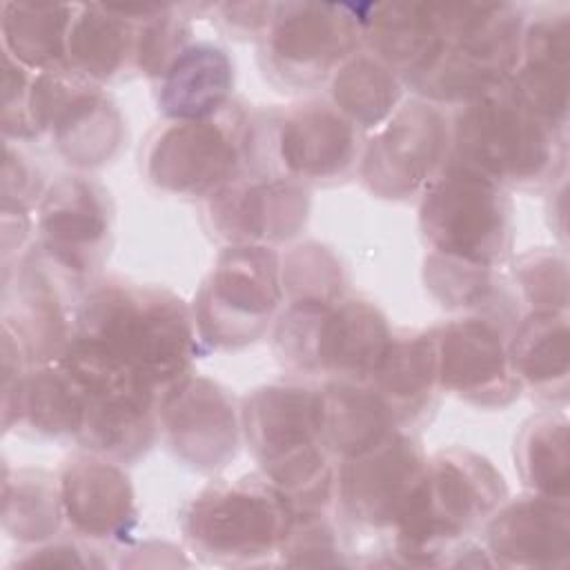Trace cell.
<instances>
[{"label":"cell","mask_w":570,"mask_h":570,"mask_svg":"<svg viewBox=\"0 0 570 570\" xmlns=\"http://www.w3.org/2000/svg\"><path fill=\"white\" fill-rule=\"evenodd\" d=\"M365 134L330 100H303L254 118L249 167L278 171L305 187L358 174Z\"/></svg>","instance_id":"cell-11"},{"label":"cell","mask_w":570,"mask_h":570,"mask_svg":"<svg viewBox=\"0 0 570 570\" xmlns=\"http://www.w3.org/2000/svg\"><path fill=\"white\" fill-rule=\"evenodd\" d=\"M519 98L546 122L568 129L570 105V13L528 18L521 58L510 78Z\"/></svg>","instance_id":"cell-23"},{"label":"cell","mask_w":570,"mask_h":570,"mask_svg":"<svg viewBox=\"0 0 570 570\" xmlns=\"http://www.w3.org/2000/svg\"><path fill=\"white\" fill-rule=\"evenodd\" d=\"M82 541L53 537L49 541L27 546L11 559V568H105L107 559Z\"/></svg>","instance_id":"cell-41"},{"label":"cell","mask_w":570,"mask_h":570,"mask_svg":"<svg viewBox=\"0 0 570 570\" xmlns=\"http://www.w3.org/2000/svg\"><path fill=\"white\" fill-rule=\"evenodd\" d=\"M85 421V394L58 363L31 365L18 390L2 399V430L42 439H73Z\"/></svg>","instance_id":"cell-29"},{"label":"cell","mask_w":570,"mask_h":570,"mask_svg":"<svg viewBox=\"0 0 570 570\" xmlns=\"http://www.w3.org/2000/svg\"><path fill=\"white\" fill-rule=\"evenodd\" d=\"M85 394V421L76 443L114 459L118 463H134L142 459L160 434L158 399L160 392L131 387H102Z\"/></svg>","instance_id":"cell-24"},{"label":"cell","mask_w":570,"mask_h":570,"mask_svg":"<svg viewBox=\"0 0 570 570\" xmlns=\"http://www.w3.org/2000/svg\"><path fill=\"white\" fill-rule=\"evenodd\" d=\"M365 383L390 407L401 430L421 423L441 392L432 330H394Z\"/></svg>","instance_id":"cell-26"},{"label":"cell","mask_w":570,"mask_h":570,"mask_svg":"<svg viewBox=\"0 0 570 570\" xmlns=\"http://www.w3.org/2000/svg\"><path fill=\"white\" fill-rule=\"evenodd\" d=\"M318 425L336 463L367 452L401 430L390 407L367 383L341 379L318 385Z\"/></svg>","instance_id":"cell-31"},{"label":"cell","mask_w":570,"mask_h":570,"mask_svg":"<svg viewBox=\"0 0 570 570\" xmlns=\"http://www.w3.org/2000/svg\"><path fill=\"white\" fill-rule=\"evenodd\" d=\"M439 47L403 85L439 107H461L508 82L521 58L525 11L514 2H436Z\"/></svg>","instance_id":"cell-5"},{"label":"cell","mask_w":570,"mask_h":570,"mask_svg":"<svg viewBox=\"0 0 570 570\" xmlns=\"http://www.w3.org/2000/svg\"><path fill=\"white\" fill-rule=\"evenodd\" d=\"M254 116L236 100L216 116L198 120H165L142 151V171L156 189L207 203L252 160Z\"/></svg>","instance_id":"cell-9"},{"label":"cell","mask_w":570,"mask_h":570,"mask_svg":"<svg viewBox=\"0 0 570 570\" xmlns=\"http://www.w3.org/2000/svg\"><path fill=\"white\" fill-rule=\"evenodd\" d=\"M62 519L58 474L45 470L4 468L2 476V530L22 548L49 541L58 534Z\"/></svg>","instance_id":"cell-35"},{"label":"cell","mask_w":570,"mask_h":570,"mask_svg":"<svg viewBox=\"0 0 570 570\" xmlns=\"http://www.w3.org/2000/svg\"><path fill=\"white\" fill-rule=\"evenodd\" d=\"M392 325L372 301L283 305L274 321L272 350L283 370L323 381L365 383L379 365Z\"/></svg>","instance_id":"cell-6"},{"label":"cell","mask_w":570,"mask_h":570,"mask_svg":"<svg viewBox=\"0 0 570 570\" xmlns=\"http://www.w3.org/2000/svg\"><path fill=\"white\" fill-rule=\"evenodd\" d=\"M428 454L410 430H396L367 452L338 461L334 505L343 521L361 532L390 537L412 508Z\"/></svg>","instance_id":"cell-15"},{"label":"cell","mask_w":570,"mask_h":570,"mask_svg":"<svg viewBox=\"0 0 570 570\" xmlns=\"http://www.w3.org/2000/svg\"><path fill=\"white\" fill-rule=\"evenodd\" d=\"M140 4H76L67 40V60L73 71L109 85L136 73Z\"/></svg>","instance_id":"cell-27"},{"label":"cell","mask_w":570,"mask_h":570,"mask_svg":"<svg viewBox=\"0 0 570 570\" xmlns=\"http://www.w3.org/2000/svg\"><path fill=\"white\" fill-rule=\"evenodd\" d=\"M423 285L445 309L488 314L505 321V309L510 303H505L503 272L465 265L425 252Z\"/></svg>","instance_id":"cell-36"},{"label":"cell","mask_w":570,"mask_h":570,"mask_svg":"<svg viewBox=\"0 0 570 570\" xmlns=\"http://www.w3.org/2000/svg\"><path fill=\"white\" fill-rule=\"evenodd\" d=\"M2 330L22 347L29 365L58 361L73 334L78 298H69V281L33 243L2 265Z\"/></svg>","instance_id":"cell-18"},{"label":"cell","mask_w":570,"mask_h":570,"mask_svg":"<svg viewBox=\"0 0 570 570\" xmlns=\"http://www.w3.org/2000/svg\"><path fill=\"white\" fill-rule=\"evenodd\" d=\"M492 566L563 570L570 566V505L537 492L508 497L483 523Z\"/></svg>","instance_id":"cell-22"},{"label":"cell","mask_w":570,"mask_h":570,"mask_svg":"<svg viewBox=\"0 0 570 570\" xmlns=\"http://www.w3.org/2000/svg\"><path fill=\"white\" fill-rule=\"evenodd\" d=\"M450 129V160L508 191H539L566 180L568 129L537 116L510 80L456 107Z\"/></svg>","instance_id":"cell-4"},{"label":"cell","mask_w":570,"mask_h":570,"mask_svg":"<svg viewBox=\"0 0 570 570\" xmlns=\"http://www.w3.org/2000/svg\"><path fill=\"white\" fill-rule=\"evenodd\" d=\"M550 207H548V216H550V225L554 218H559L557 223V236L561 238V245H566V180H561L559 185L550 187Z\"/></svg>","instance_id":"cell-44"},{"label":"cell","mask_w":570,"mask_h":570,"mask_svg":"<svg viewBox=\"0 0 570 570\" xmlns=\"http://www.w3.org/2000/svg\"><path fill=\"white\" fill-rule=\"evenodd\" d=\"M512 281L528 312H568V256L563 247H532L512 261Z\"/></svg>","instance_id":"cell-38"},{"label":"cell","mask_w":570,"mask_h":570,"mask_svg":"<svg viewBox=\"0 0 570 570\" xmlns=\"http://www.w3.org/2000/svg\"><path fill=\"white\" fill-rule=\"evenodd\" d=\"M256 42L261 69L274 85L292 91L314 89L363 49L358 7L274 2L272 20Z\"/></svg>","instance_id":"cell-12"},{"label":"cell","mask_w":570,"mask_h":570,"mask_svg":"<svg viewBox=\"0 0 570 570\" xmlns=\"http://www.w3.org/2000/svg\"><path fill=\"white\" fill-rule=\"evenodd\" d=\"M243 441L263 474L294 512L334 505L336 461L318 425V385L276 381L240 399Z\"/></svg>","instance_id":"cell-3"},{"label":"cell","mask_w":570,"mask_h":570,"mask_svg":"<svg viewBox=\"0 0 570 570\" xmlns=\"http://www.w3.org/2000/svg\"><path fill=\"white\" fill-rule=\"evenodd\" d=\"M47 185L40 167L13 145L4 140V165H2V209H27L38 207Z\"/></svg>","instance_id":"cell-40"},{"label":"cell","mask_w":570,"mask_h":570,"mask_svg":"<svg viewBox=\"0 0 570 570\" xmlns=\"http://www.w3.org/2000/svg\"><path fill=\"white\" fill-rule=\"evenodd\" d=\"M294 508L263 474L214 481L180 512L187 548L216 566H263L276 559Z\"/></svg>","instance_id":"cell-7"},{"label":"cell","mask_w":570,"mask_h":570,"mask_svg":"<svg viewBox=\"0 0 570 570\" xmlns=\"http://www.w3.org/2000/svg\"><path fill=\"white\" fill-rule=\"evenodd\" d=\"M285 305L336 303L350 296V276L341 256L325 243L303 240L281 254Z\"/></svg>","instance_id":"cell-37"},{"label":"cell","mask_w":570,"mask_h":570,"mask_svg":"<svg viewBox=\"0 0 570 570\" xmlns=\"http://www.w3.org/2000/svg\"><path fill=\"white\" fill-rule=\"evenodd\" d=\"M76 4L2 2L0 36L4 56L33 73L69 67L67 40Z\"/></svg>","instance_id":"cell-32"},{"label":"cell","mask_w":570,"mask_h":570,"mask_svg":"<svg viewBox=\"0 0 570 570\" xmlns=\"http://www.w3.org/2000/svg\"><path fill=\"white\" fill-rule=\"evenodd\" d=\"M33 138L47 136L76 171L111 163L125 142V118L107 89L71 67L33 73L29 87Z\"/></svg>","instance_id":"cell-13"},{"label":"cell","mask_w":570,"mask_h":570,"mask_svg":"<svg viewBox=\"0 0 570 570\" xmlns=\"http://www.w3.org/2000/svg\"><path fill=\"white\" fill-rule=\"evenodd\" d=\"M505 499V479L488 456L459 445L428 454L421 490L387 537V563L470 566L468 554L481 548L468 537L481 530Z\"/></svg>","instance_id":"cell-2"},{"label":"cell","mask_w":570,"mask_h":570,"mask_svg":"<svg viewBox=\"0 0 570 570\" xmlns=\"http://www.w3.org/2000/svg\"><path fill=\"white\" fill-rule=\"evenodd\" d=\"M65 525L89 543H125L138 523L134 483L122 463L80 450L58 472Z\"/></svg>","instance_id":"cell-21"},{"label":"cell","mask_w":570,"mask_h":570,"mask_svg":"<svg viewBox=\"0 0 570 570\" xmlns=\"http://www.w3.org/2000/svg\"><path fill=\"white\" fill-rule=\"evenodd\" d=\"M419 229L430 254L503 272L514 234L510 191L450 160L419 196Z\"/></svg>","instance_id":"cell-8"},{"label":"cell","mask_w":570,"mask_h":570,"mask_svg":"<svg viewBox=\"0 0 570 570\" xmlns=\"http://www.w3.org/2000/svg\"><path fill=\"white\" fill-rule=\"evenodd\" d=\"M234 60L216 42H189L154 80L165 120H198L234 102Z\"/></svg>","instance_id":"cell-25"},{"label":"cell","mask_w":570,"mask_h":570,"mask_svg":"<svg viewBox=\"0 0 570 570\" xmlns=\"http://www.w3.org/2000/svg\"><path fill=\"white\" fill-rule=\"evenodd\" d=\"M285 305L281 254L267 245H225L191 303L200 343L243 350L274 325Z\"/></svg>","instance_id":"cell-10"},{"label":"cell","mask_w":570,"mask_h":570,"mask_svg":"<svg viewBox=\"0 0 570 570\" xmlns=\"http://www.w3.org/2000/svg\"><path fill=\"white\" fill-rule=\"evenodd\" d=\"M430 330L441 392L481 410H503L521 396L510 363L505 321L488 314H463Z\"/></svg>","instance_id":"cell-19"},{"label":"cell","mask_w":570,"mask_h":570,"mask_svg":"<svg viewBox=\"0 0 570 570\" xmlns=\"http://www.w3.org/2000/svg\"><path fill=\"white\" fill-rule=\"evenodd\" d=\"M71 338L125 363L158 392L194 372L203 347L189 303L165 287L116 276L82 289Z\"/></svg>","instance_id":"cell-1"},{"label":"cell","mask_w":570,"mask_h":570,"mask_svg":"<svg viewBox=\"0 0 570 570\" xmlns=\"http://www.w3.org/2000/svg\"><path fill=\"white\" fill-rule=\"evenodd\" d=\"M276 563L283 566H350L341 546L338 528L330 510L294 512L292 525L281 543Z\"/></svg>","instance_id":"cell-39"},{"label":"cell","mask_w":570,"mask_h":570,"mask_svg":"<svg viewBox=\"0 0 570 570\" xmlns=\"http://www.w3.org/2000/svg\"><path fill=\"white\" fill-rule=\"evenodd\" d=\"M111 196L82 171L58 176L36 207L38 247L76 285L96 281L111 245Z\"/></svg>","instance_id":"cell-16"},{"label":"cell","mask_w":570,"mask_h":570,"mask_svg":"<svg viewBox=\"0 0 570 570\" xmlns=\"http://www.w3.org/2000/svg\"><path fill=\"white\" fill-rule=\"evenodd\" d=\"M363 49L403 82L421 71L439 47L436 2H374L358 7Z\"/></svg>","instance_id":"cell-30"},{"label":"cell","mask_w":570,"mask_h":570,"mask_svg":"<svg viewBox=\"0 0 570 570\" xmlns=\"http://www.w3.org/2000/svg\"><path fill=\"white\" fill-rule=\"evenodd\" d=\"M158 423L169 452L198 474L223 472L243 441L240 405L232 392L196 372L160 392Z\"/></svg>","instance_id":"cell-17"},{"label":"cell","mask_w":570,"mask_h":570,"mask_svg":"<svg viewBox=\"0 0 570 570\" xmlns=\"http://www.w3.org/2000/svg\"><path fill=\"white\" fill-rule=\"evenodd\" d=\"M508 352L521 392H528L548 407L568 403V312H525L508 334Z\"/></svg>","instance_id":"cell-28"},{"label":"cell","mask_w":570,"mask_h":570,"mask_svg":"<svg viewBox=\"0 0 570 570\" xmlns=\"http://www.w3.org/2000/svg\"><path fill=\"white\" fill-rule=\"evenodd\" d=\"M274 2H223L212 4V13L234 36L258 40L272 20Z\"/></svg>","instance_id":"cell-43"},{"label":"cell","mask_w":570,"mask_h":570,"mask_svg":"<svg viewBox=\"0 0 570 570\" xmlns=\"http://www.w3.org/2000/svg\"><path fill=\"white\" fill-rule=\"evenodd\" d=\"M309 187L272 169L249 167L205 203L209 229L225 245L276 247L307 225Z\"/></svg>","instance_id":"cell-20"},{"label":"cell","mask_w":570,"mask_h":570,"mask_svg":"<svg viewBox=\"0 0 570 570\" xmlns=\"http://www.w3.org/2000/svg\"><path fill=\"white\" fill-rule=\"evenodd\" d=\"M450 156V116L414 96L365 138L356 176L372 196L405 203L425 191Z\"/></svg>","instance_id":"cell-14"},{"label":"cell","mask_w":570,"mask_h":570,"mask_svg":"<svg viewBox=\"0 0 570 570\" xmlns=\"http://www.w3.org/2000/svg\"><path fill=\"white\" fill-rule=\"evenodd\" d=\"M563 410L537 412L514 436V468L528 492L550 499L570 494V436Z\"/></svg>","instance_id":"cell-34"},{"label":"cell","mask_w":570,"mask_h":570,"mask_svg":"<svg viewBox=\"0 0 570 570\" xmlns=\"http://www.w3.org/2000/svg\"><path fill=\"white\" fill-rule=\"evenodd\" d=\"M330 102L363 134L376 131L401 107L403 80L374 53L358 49L327 80Z\"/></svg>","instance_id":"cell-33"},{"label":"cell","mask_w":570,"mask_h":570,"mask_svg":"<svg viewBox=\"0 0 570 570\" xmlns=\"http://www.w3.org/2000/svg\"><path fill=\"white\" fill-rule=\"evenodd\" d=\"M33 71L24 69L9 56H4V73H2V136L4 140H36L29 125V87Z\"/></svg>","instance_id":"cell-42"}]
</instances>
